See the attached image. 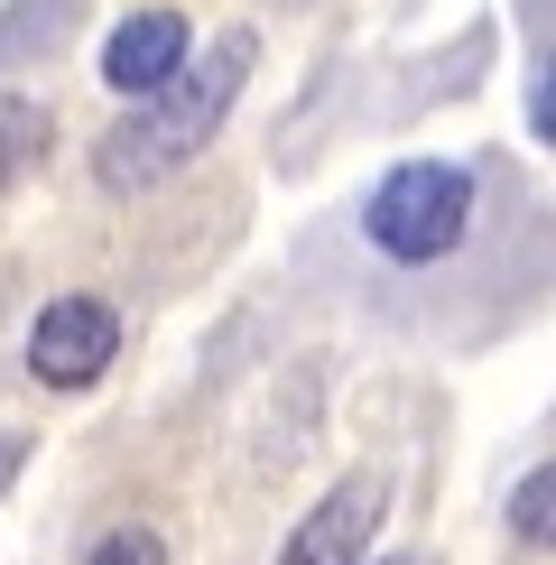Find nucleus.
<instances>
[{"instance_id": "11", "label": "nucleus", "mask_w": 556, "mask_h": 565, "mask_svg": "<svg viewBox=\"0 0 556 565\" xmlns=\"http://www.w3.org/2000/svg\"><path fill=\"white\" fill-rule=\"evenodd\" d=\"M371 565H436L427 547H399V556H371Z\"/></svg>"}, {"instance_id": "8", "label": "nucleus", "mask_w": 556, "mask_h": 565, "mask_svg": "<svg viewBox=\"0 0 556 565\" xmlns=\"http://www.w3.org/2000/svg\"><path fill=\"white\" fill-rule=\"evenodd\" d=\"M84 565H168V537L139 529V520H121V529H103V537L84 547Z\"/></svg>"}, {"instance_id": "10", "label": "nucleus", "mask_w": 556, "mask_h": 565, "mask_svg": "<svg viewBox=\"0 0 556 565\" xmlns=\"http://www.w3.org/2000/svg\"><path fill=\"white\" fill-rule=\"evenodd\" d=\"M29 463V436H0V491H10V473Z\"/></svg>"}, {"instance_id": "5", "label": "nucleus", "mask_w": 556, "mask_h": 565, "mask_svg": "<svg viewBox=\"0 0 556 565\" xmlns=\"http://www.w3.org/2000/svg\"><path fill=\"white\" fill-rule=\"evenodd\" d=\"M185 56H195V19L158 0V10H130L121 29L103 38V84L121 93V103H139V93H158Z\"/></svg>"}, {"instance_id": "6", "label": "nucleus", "mask_w": 556, "mask_h": 565, "mask_svg": "<svg viewBox=\"0 0 556 565\" xmlns=\"http://www.w3.org/2000/svg\"><path fill=\"white\" fill-rule=\"evenodd\" d=\"M510 537H520L528 556H556V463H528L520 482H510Z\"/></svg>"}, {"instance_id": "7", "label": "nucleus", "mask_w": 556, "mask_h": 565, "mask_svg": "<svg viewBox=\"0 0 556 565\" xmlns=\"http://www.w3.org/2000/svg\"><path fill=\"white\" fill-rule=\"evenodd\" d=\"M46 139H56V130H46V111L19 103V93H0V195H10V185L46 158Z\"/></svg>"}, {"instance_id": "3", "label": "nucleus", "mask_w": 556, "mask_h": 565, "mask_svg": "<svg viewBox=\"0 0 556 565\" xmlns=\"http://www.w3.org/2000/svg\"><path fill=\"white\" fill-rule=\"evenodd\" d=\"M111 362H121V306H111V297L75 288V297H46L29 316V381L38 390L75 398V390L103 381Z\"/></svg>"}, {"instance_id": "2", "label": "nucleus", "mask_w": 556, "mask_h": 565, "mask_svg": "<svg viewBox=\"0 0 556 565\" xmlns=\"http://www.w3.org/2000/svg\"><path fill=\"white\" fill-rule=\"evenodd\" d=\"M473 204H482L473 168H455V158H399V168L362 195V242L381 250L389 269H436V260L463 250Z\"/></svg>"}, {"instance_id": "9", "label": "nucleus", "mask_w": 556, "mask_h": 565, "mask_svg": "<svg viewBox=\"0 0 556 565\" xmlns=\"http://www.w3.org/2000/svg\"><path fill=\"white\" fill-rule=\"evenodd\" d=\"M528 130H538L547 149H556V56L538 65V75H528Z\"/></svg>"}, {"instance_id": "4", "label": "nucleus", "mask_w": 556, "mask_h": 565, "mask_svg": "<svg viewBox=\"0 0 556 565\" xmlns=\"http://www.w3.org/2000/svg\"><path fill=\"white\" fill-rule=\"evenodd\" d=\"M381 510H389V482H381V473H343V482L307 510V520L288 529L278 565H362V556H371V529H381Z\"/></svg>"}, {"instance_id": "1", "label": "nucleus", "mask_w": 556, "mask_h": 565, "mask_svg": "<svg viewBox=\"0 0 556 565\" xmlns=\"http://www.w3.org/2000/svg\"><path fill=\"white\" fill-rule=\"evenodd\" d=\"M250 65H260V38L250 29H223L204 56H185L168 84L139 93L121 121L93 139V185H103V195H149V185H168L177 168H195V158L214 149V130L232 121Z\"/></svg>"}]
</instances>
